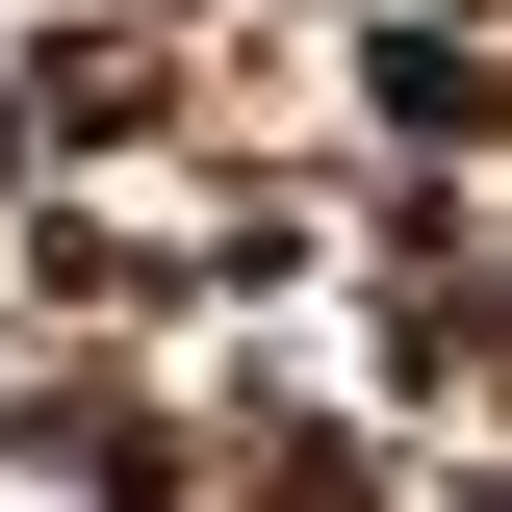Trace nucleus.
<instances>
[{"label":"nucleus","instance_id":"423d86ee","mask_svg":"<svg viewBox=\"0 0 512 512\" xmlns=\"http://www.w3.org/2000/svg\"><path fill=\"white\" fill-rule=\"evenodd\" d=\"M52 410H77V384H26V359H0V487H52Z\"/></svg>","mask_w":512,"mask_h":512},{"label":"nucleus","instance_id":"20e7f679","mask_svg":"<svg viewBox=\"0 0 512 512\" xmlns=\"http://www.w3.org/2000/svg\"><path fill=\"white\" fill-rule=\"evenodd\" d=\"M461 384H512V282L461 256V282H384L359 333V436H461Z\"/></svg>","mask_w":512,"mask_h":512},{"label":"nucleus","instance_id":"6e6552de","mask_svg":"<svg viewBox=\"0 0 512 512\" xmlns=\"http://www.w3.org/2000/svg\"><path fill=\"white\" fill-rule=\"evenodd\" d=\"M308 26H333V0H308Z\"/></svg>","mask_w":512,"mask_h":512},{"label":"nucleus","instance_id":"7ed1b4c3","mask_svg":"<svg viewBox=\"0 0 512 512\" xmlns=\"http://www.w3.org/2000/svg\"><path fill=\"white\" fill-rule=\"evenodd\" d=\"M359 26V128L384 154H487L512 128V26H436V0H333Z\"/></svg>","mask_w":512,"mask_h":512},{"label":"nucleus","instance_id":"0eeeda50","mask_svg":"<svg viewBox=\"0 0 512 512\" xmlns=\"http://www.w3.org/2000/svg\"><path fill=\"white\" fill-rule=\"evenodd\" d=\"M436 26H512V0H436Z\"/></svg>","mask_w":512,"mask_h":512},{"label":"nucleus","instance_id":"39448f33","mask_svg":"<svg viewBox=\"0 0 512 512\" xmlns=\"http://www.w3.org/2000/svg\"><path fill=\"white\" fill-rule=\"evenodd\" d=\"M52 512H205V410L77 384V410H52Z\"/></svg>","mask_w":512,"mask_h":512},{"label":"nucleus","instance_id":"f257e3e1","mask_svg":"<svg viewBox=\"0 0 512 512\" xmlns=\"http://www.w3.org/2000/svg\"><path fill=\"white\" fill-rule=\"evenodd\" d=\"M0 103H26V154H52V180H103V154H180V128H205V26H154V0H77V26H26V77H0Z\"/></svg>","mask_w":512,"mask_h":512},{"label":"nucleus","instance_id":"f03ea898","mask_svg":"<svg viewBox=\"0 0 512 512\" xmlns=\"http://www.w3.org/2000/svg\"><path fill=\"white\" fill-rule=\"evenodd\" d=\"M0 282H26L52 333H180V231L103 205V180H26V205H0Z\"/></svg>","mask_w":512,"mask_h":512}]
</instances>
